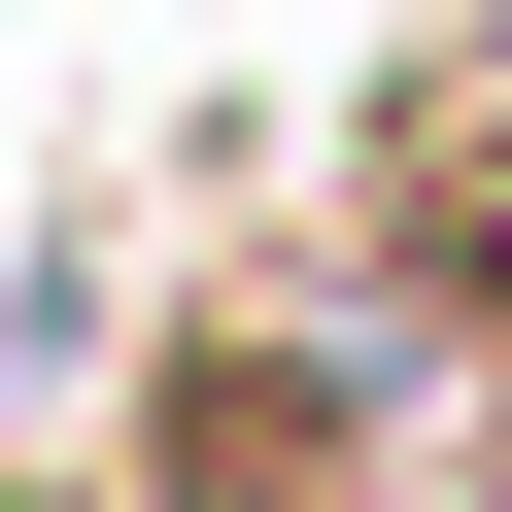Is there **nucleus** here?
I'll use <instances>...</instances> for the list:
<instances>
[{
	"label": "nucleus",
	"mask_w": 512,
	"mask_h": 512,
	"mask_svg": "<svg viewBox=\"0 0 512 512\" xmlns=\"http://www.w3.org/2000/svg\"><path fill=\"white\" fill-rule=\"evenodd\" d=\"M308 478H342L308 342H171V512H308Z\"/></svg>",
	"instance_id": "f257e3e1"
}]
</instances>
